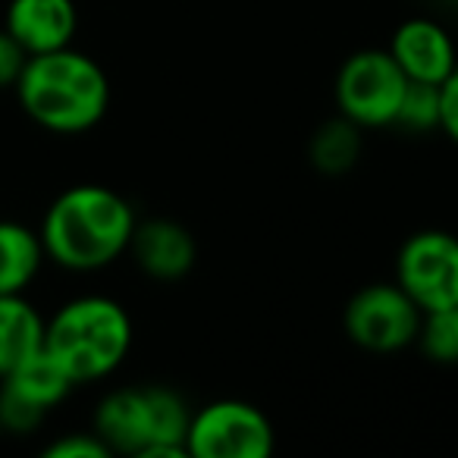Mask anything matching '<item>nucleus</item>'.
Masks as SVG:
<instances>
[{"label": "nucleus", "mask_w": 458, "mask_h": 458, "mask_svg": "<svg viewBox=\"0 0 458 458\" xmlns=\"http://www.w3.org/2000/svg\"><path fill=\"white\" fill-rule=\"evenodd\" d=\"M13 95L22 114L45 132L85 135L107 116L110 79L95 57L70 45L29 57Z\"/></svg>", "instance_id": "f03ea898"}, {"label": "nucleus", "mask_w": 458, "mask_h": 458, "mask_svg": "<svg viewBox=\"0 0 458 458\" xmlns=\"http://www.w3.org/2000/svg\"><path fill=\"white\" fill-rule=\"evenodd\" d=\"M386 51L393 54L408 82L443 85L458 66L455 41L445 32V26H439L430 16H411V20L399 22Z\"/></svg>", "instance_id": "9d476101"}, {"label": "nucleus", "mask_w": 458, "mask_h": 458, "mask_svg": "<svg viewBox=\"0 0 458 458\" xmlns=\"http://www.w3.org/2000/svg\"><path fill=\"white\" fill-rule=\"evenodd\" d=\"M189 405L170 386L110 389L91 414V430L114 455L189 458Z\"/></svg>", "instance_id": "20e7f679"}, {"label": "nucleus", "mask_w": 458, "mask_h": 458, "mask_svg": "<svg viewBox=\"0 0 458 458\" xmlns=\"http://www.w3.org/2000/svg\"><path fill=\"white\" fill-rule=\"evenodd\" d=\"M395 283L424 314L458 305V236L420 229L395 255Z\"/></svg>", "instance_id": "6e6552de"}, {"label": "nucleus", "mask_w": 458, "mask_h": 458, "mask_svg": "<svg viewBox=\"0 0 458 458\" xmlns=\"http://www.w3.org/2000/svg\"><path fill=\"white\" fill-rule=\"evenodd\" d=\"M0 437H4V424H0Z\"/></svg>", "instance_id": "412c9836"}, {"label": "nucleus", "mask_w": 458, "mask_h": 458, "mask_svg": "<svg viewBox=\"0 0 458 458\" xmlns=\"http://www.w3.org/2000/svg\"><path fill=\"white\" fill-rule=\"evenodd\" d=\"M418 345L437 364H458V305L424 314Z\"/></svg>", "instance_id": "dca6fc26"}, {"label": "nucleus", "mask_w": 458, "mask_h": 458, "mask_svg": "<svg viewBox=\"0 0 458 458\" xmlns=\"http://www.w3.org/2000/svg\"><path fill=\"white\" fill-rule=\"evenodd\" d=\"M424 311L399 283H370L349 299L343 311L345 336L370 355H395L418 345Z\"/></svg>", "instance_id": "0eeeda50"}, {"label": "nucleus", "mask_w": 458, "mask_h": 458, "mask_svg": "<svg viewBox=\"0 0 458 458\" xmlns=\"http://www.w3.org/2000/svg\"><path fill=\"white\" fill-rule=\"evenodd\" d=\"M47 318L26 299V293L0 295V377L45 349Z\"/></svg>", "instance_id": "ddd939ff"}, {"label": "nucleus", "mask_w": 458, "mask_h": 458, "mask_svg": "<svg viewBox=\"0 0 458 458\" xmlns=\"http://www.w3.org/2000/svg\"><path fill=\"white\" fill-rule=\"evenodd\" d=\"M364 151V129L345 120L343 114L320 123L308 141V160L324 176H345L361 160Z\"/></svg>", "instance_id": "2eb2a0df"}, {"label": "nucleus", "mask_w": 458, "mask_h": 458, "mask_svg": "<svg viewBox=\"0 0 458 458\" xmlns=\"http://www.w3.org/2000/svg\"><path fill=\"white\" fill-rule=\"evenodd\" d=\"M45 261L38 229L20 220H0V295L29 293Z\"/></svg>", "instance_id": "4468645a"}, {"label": "nucleus", "mask_w": 458, "mask_h": 458, "mask_svg": "<svg viewBox=\"0 0 458 458\" xmlns=\"http://www.w3.org/2000/svg\"><path fill=\"white\" fill-rule=\"evenodd\" d=\"M4 29L22 45L29 57L60 51L76 41V0H10L4 10Z\"/></svg>", "instance_id": "f8f14e48"}, {"label": "nucleus", "mask_w": 458, "mask_h": 458, "mask_svg": "<svg viewBox=\"0 0 458 458\" xmlns=\"http://www.w3.org/2000/svg\"><path fill=\"white\" fill-rule=\"evenodd\" d=\"M274 449V424L245 399H214L195 408L189 418V458H270Z\"/></svg>", "instance_id": "423d86ee"}, {"label": "nucleus", "mask_w": 458, "mask_h": 458, "mask_svg": "<svg viewBox=\"0 0 458 458\" xmlns=\"http://www.w3.org/2000/svg\"><path fill=\"white\" fill-rule=\"evenodd\" d=\"M29 54L22 51V45L0 26V91H13L16 79L22 76V66H26Z\"/></svg>", "instance_id": "6ab92c4d"}, {"label": "nucleus", "mask_w": 458, "mask_h": 458, "mask_svg": "<svg viewBox=\"0 0 458 458\" xmlns=\"http://www.w3.org/2000/svg\"><path fill=\"white\" fill-rule=\"evenodd\" d=\"M76 383L64 374L45 349L32 355L13 374L0 377V424L4 433L29 437L47 420V414L70 399Z\"/></svg>", "instance_id": "1a4fd4ad"}, {"label": "nucleus", "mask_w": 458, "mask_h": 458, "mask_svg": "<svg viewBox=\"0 0 458 458\" xmlns=\"http://www.w3.org/2000/svg\"><path fill=\"white\" fill-rule=\"evenodd\" d=\"M395 126H405L411 132H439V85L408 82L405 98L395 114Z\"/></svg>", "instance_id": "f3484780"}, {"label": "nucleus", "mask_w": 458, "mask_h": 458, "mask_svg": "<svg viewBox=\"0 0 458 458\" xmlns=\"http://www.w3.org/2000/svg\"><path fill=\"white\" fill-rule=\"evenodd\" d=\"M135 208L116 189L79 182L64 189L41 216L45 258L66 274H98L129 255Z\"/></svg>", "instance_id": "f257e3e1"}, {"label": "nucleus", "mask_w": 458, "mask_h": 458, "mask_svg": "<svg viewBox=\"0 0 458 458\" xmlns=\"http://www.w3.org/2000/svg\"><path fill=\"white\" fill-rule=\"evenodd\" d=\"M129 255L145 276L157 283H176L191 274L198 261V245L179 220L151 216V220L135 223Z\"/></svg>", "instance_id": "9b49d317"}, {"label": "nucleus", "mask_w": 458, "mask_h": 458, "mask_svg": "<svg viewBox=\"0 0 458 458\" xmlns=\"http://www.w3.org/2000/svg\"><path fill=\"white\" fill-rule=\"evenodd\" d=\"M135 327L126 305L110 295H76L45 324V352L76 386L114 377L129 358Z\"/></svg>", "instance_id": "7ed1b4c3"}, {"label": "nucleus", "mask_w": 458, "mask_h": 458, "mask_svg": "<svg viewBox=\"0 0 458 458\" xmlns=\"http://www.w3.org/2000/svg\"><path fill=\"white\" fill-rule=\"evenodd\" d=\"M439 132L458 145V66L439 85Z\"/></svg>", "instance_id": "aec40b11"}, {"label": "nucleus", "mask_w": 458, "mask_h": 458, "mask_svg": "<svg viewBox=\"0 0 458 458\" xmlns=\"http://www.w3.org/2000/svg\"><path fill=\"white\" fill-rule=\"evenodd\" d=\"M408 76L386 47H361L349 54L336 72V107L361 129L395 126V114L405 98Z\"/></svg>", "instance_id": "39448f33"}, {"label": "nucleus", "mask_w": 458, "mask_h": 458, "mask_svg": "<svg viewBox=\"0 0 458 458\" xmlns=\"http://www.w3.org/2000/svg\"><path fill=\"white\" fill-rule=\"evenodd\" d=\"M45 458H110L114 452L104 445V439L95 430H72L60 433L57 439L41 449Z\"/></svg>", "instance_id": "a211bd4d"}]
</instances>
